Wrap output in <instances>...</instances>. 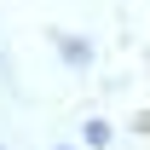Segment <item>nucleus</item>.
I'll return each instance as SVG.
<instances>
[{
	"label": "nucleus",
	"mask_w": 150,
	"mask_h": 150,
	"mask_svg": "<svg viewBox=\"0 0 150 150\" xmlns=\"http://www.w3.org/2000/svg\"><path fill=\"white\" fill-rule=\"evenodd\" d=\"M52 46H58V58H64L69 69H87V64H93V46L75 40V35H64V29H52Z\"/></svg>",
	"instance_id": "f257e3e1"
},
{
	"label": "nucleus",
	"mask_w": 150,
	"mask_h": 150,
	"mask_svg": "<svg viewBox=\"0 0 150 150\" xmlns=\"http://www.w3.org/2000/svg\"><path fill=\"white\" fill-rule=\"evenodd\" d=\"M58 150H75V144H58Z\"/></svg>",
	"instance_id": "7ed1b4c3"
},
{
	"label": "nucleus",
	"mask_w": 150,
	"mask_h": 150,
	"mask_svg": "<svg viewBox=\"0 0 150 150\" xmlns=\"http://www.w3.org/2000/svg\"><path fill=\"white\" fill-rule=\"evenodd\" d=\"M87 144L104 150V144H110V127H104V121H87Z\"/></svg>",
	"instance_id": "f03ea898"
}]
</instances>
